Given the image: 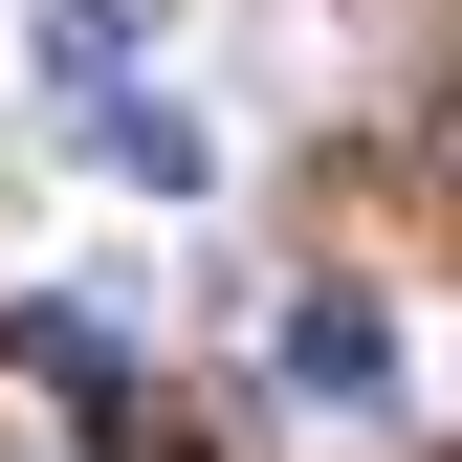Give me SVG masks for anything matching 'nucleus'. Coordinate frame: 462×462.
<instances>
[{
  "mask_svg": "<svg viewBox=\"0 0 462 462\" xmlns=\"http://www.w3.org/2000/svg\"><path fill=\"white\" fill-rule=\"evenodd\" d=\"M286 374H309L330 419H374V396H396V309H374V286H309V309H286Z\"/></svg>",
  "mask_w": 462,
  "mask_h": 462,
  "instance_id": "1",
  "label": "nucleus"
},
{
  "mask_svg": "<svg viewBox=\"0 0 462 462\" xmlns=\"http://www.w3.org/2000/svg\"><path fill=\"white\" fill-rule=\"evenodd\" d=\"M0 353H23L44 396H67V419H110V396H133V353H110L88 309H0Z\"/></svg>",
  "mask_w": 462,
  "mask_h": 462,
  "instance_id": "2",
  "label": "nucleus"
}]
</instances>
